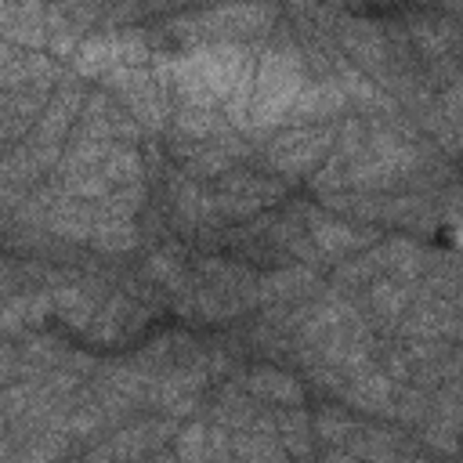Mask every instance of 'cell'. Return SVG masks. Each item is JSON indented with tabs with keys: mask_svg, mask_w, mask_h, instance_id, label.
<instances>
[{
	"mask_svg": "<svg viewBox=\"0 0 463 463\" xmlns=\"http://www.w3.org/2000/svg\"><path fill=\"white\" fill-rule=\"evenodd\" d=\"M14 333H25V322L18 318L14 304L7 297H0V336H14Z\"/></svg>",
	"mask_w": 463,
	"mask_h": 463,
	"instance_id": "cell-20",
	"label": "cell"
},
{
	"mask_svg": "<svg viewBox=\"0 0 463 463\" xmlns=\"http://www.w3.org/2000/svg\"><path fill=\"white\" fill-rule=\"evenodd\" d=\"M318 289V275L311 268H279L257 279V304H297Z\"/></svg>",
	"mask_w": 463,
	"mask_h": 463,
	"instance_id": "cell-9",
	"label": "cell"
},
{
	"mask_svg": "<svg viewBox=\"0 0 463 463\" xmlns=\"http://www.w3.org/2000/svg\"><path fill=\"white\" fill-rule=\"evenodd\" d=\"M98 170H101V177H105L112 188H123V184L141 181L145 159H141V152H137L134 145H109V152H105V159H101Z\"/></svg>",
	"mask_w": 463,
	"mask_h": 463,
	"instance_id": "cell-13",
	"label": "cell"
},
{
	"mask_svg": "<svg viewBox=\"0 0 463 463\" xmlns=\"http://www.w3.org/2000/svg\"><path fill=\"white\" fill-rule=\"evenodd\" d=\"M347 94H344V87L340 83H333V80H318V83H304L300 87V94H297V101L289 105V112L282 116V123H311V119H329V116H336L340 109H347Z\"/></svg>",
	"mask_w": 463,
	"mask_h": 463,
	"instance_id": "cell-7",
	"label": "cell"
},
{
	"mask_svg": "<svg viewBox=\"0 0 463 463\" xmlns=\"http://www.w3.org/2000/svg\"><path fill=\"white\" fill-rule=\"evenodd\" d=\"M336 25H340V29H336L340 47H344L362 69H369V72H383V69H387L391 47H387L383 29H376V25L365 22V18H347V22H336Z\"/></svg>",
	"mask_w": 463,
	"mask_h": 463,
	"instance_id": "cell-6",
	"label": "cell"
},
{
	"mask_svg": "<svg viewBox=\"0 0 463 463\" xmlns=\"http://www.w3.org/2000/svg\"><path fill=\"white\" fill-rule=\"evenodd\" d=\"M14 376H22V354L0 340V387H7Z\"/></svg>",
	"mask_w": 463,
	"mask_h": 463,
	"instance_id": "cell-19",
	"label": "cell"
},
{
	"mask_svg": "<svg viewBox=\"0 0 463 463\" xmlns=\"http://www.w3.org/2000/svg\"><path fill=\"white\" fill-rule=\"evenodd\" d=\"M87 242L94 250H101V253H130L141 242V232H137V224L130 217H112V213L94 206V228H90Z\"/></svg>",
	"mask_w": 463,
	"mask_h": 463,
	"instance_id": "cell-10",
	"label": "cell"
},
{
	"mask_svg": "<svg viewBox=\"0 0 463 463\" xmlns=\"http://www.w3.org/2000/svg\"><path fill=\"white\" fill-rule=\"evenodd\" d=\"M206 441H210V427L188 423V427L177 434V456H181V459H206Z\"/></svg>",
	"mask_w": 463,
	"mask_h": 463,
	"instance_id": "cell-18",
	"label": "cell"
},
{
	"mask_svg": "<svg viewBox=\"0 0 463 463\" xmlns=\"http://www.w3.org/2000/svg\"><path fill=\"white\" fill-rule=\"evenodd\" d=\"M322 7H329V11H340V7H354L358 0H318Z\"/></svg>",
	"mask_w": 463,
	"mask_h": 463,
	"instance_id": "cell-22",
	"label": "cell"
},
{
	"mask_svg": "<svg viewBox=\"0 0 463 463\" xmlns=\"http://www.w3.org/2000/svg\"><path fill=\"white\" fill-rule=\"evenodd\" d=\"M304 61L293 51H264L253 58L250 80H246V130H271L282 123L289 105L297 101L304 87Z\"/></svg>",
	"mask_w": 463,
	"mask_h": 463,
	"instance_id": "cell-1",
	"label": "cell"
},
{
	"mask_svg": "<svg viewBox=\"0 0 463 463\" xmlns=\"http://www.w3.org/2000/svg\"><path fill=\"white\" fill-rule=\"evenodd\" d=\"M14 54H18V47H14L11 40H0V65H4L7 58H14Z\"/></svg>",
	"mask_w": 463,
	"mask_h": 463,
	"instance_id": "cell-21",
	"label": "cell"
},
{
	"mask_svg": "<svg viewBox=\"0 0 463 463\" xmlns=\"http://www.w3.org/2000/svg\"><path fill=\"white\" fill-rule=\"evenodd\" d=\"M51 300H54V311H58V318L65 322V326H72V329H87L90 326V318L98 315V293H87V286H54L51 289Z\"/></svg>",
	"mask_w": 463,
	"mask_h": 463,
	"instance_id": "cell-12",
	"label": "cell"
},
{
	"mask_svg": "<svg viewBox=\"0 0 463 463\" xmlns=\"http://www.w3.org/2000/svg\"><path fill=\"white\" fill-rule=\"evenodd\" d=\"M94 206L112 213V217H130L134 221L145 210V184L134 181V184H123V188H109V195L94 199Z\"/></svg>",
	"mask_w": 463,
	"mask_h": 463,
	"instance_id": "cell-16",
	"label": "cell"
},
{
	"mask_svg": "<svg viewBox=\"0 0 463 463\" xmlns=\"http://www.w3.org/2000/svg\"><path fill=\"white\" fill-rule=\"evenodd\" d=\"M354 423L347 420V412H340V409H326V412H318V420H315V434L322 438V441H347V438H354Z\"/></svg>",
	"mask_w": 463,
	"mask_h": 463,
	"instance_id": "cell-17",
	"label": "cell"
},
{
	"mask_svg": "<svg viewBox=\"0 0 463 463\" xmlns=\"http://www.w3.org/2000/svg\"><path fill=\"white\" fill-rule=\"evenodd\" d=\"M242 391L253 402H268V405H300L304 402V387L297 383V376H289L282 369H271V365L250 369L242 376Z\"/></svg>",
	"mask_w": 463,
	"mask_h": 463,
	"instance_id": "cell-8",
	"label": "cell"
},
{
	"mask_svg": "<svg viewBox=\"0 0 463 463\" xmlns=\"http://www.w3.org/2000/svg\"><path fill=\"white\" fill-rule=\"evenodd\" d=\"M14 4H22V0H14Z\"/></svg>",
	"mask_w": 463,
	"mask_h": 463,
	"instance_id": "cell-23",
	"label": "cell"
},
{
	"mask_svg": "<svg viewBox=\"0 0 463 463\" xmlns=\"http://www.w3.org/2000/svg\"><path fill=\"white\" fill-rule=\"evenodd\" d=\"M333 137H336L333 127H293L289 134H279L268 145L264 159L282 177H304L329 156Z\"/></svg>",
	"mask_w": 463,
	"mask_h": 463,
	"instance_id": "cell-3",
	"label": "cell"
},
{
	"mask_svg": "<svg viewBox=\"0 0 463 463\" xmlns=\"http://www.w3.org/2000/svg\"><path fill=\"white\" fill-rule=\"evenodd\" d=\"M304 228H307V239L311 246L318 250V257H347V253H358L365 246L376 242V232L373 228H358V224H347L340 217H326L318 210H304Z\"/></svg>",
	"mask_w": 463,
	"mask_h": 463,
	"instance_id": "cell-4",
	"label": "cell"
},
{
	"mask_svg": "<svg viewBox=\"0 0 463 463\" xmlns=\"http://www.w3.org/2000/svg\"><path fill=\"white\" fill-rule=\"evenodd\" d=\"M83 87L76 83V80H65L61 87H58V94H51L47 98V105H43V112H40V119H36V134H33V145H58L65 134H69V127L76 123V116H80V109H83Z\"/></svg>",
	"mask_w": 463,
	"mask_h": 463,
	"instance_id": "cell-5",
	"label": "cell"
},
{
	"mask_svg": "<svg viewBox=\"0 0 463 463\" xmlns=\"http://www.w3.org/2000/svg\"><path fill=\"white\" fill-rule=\"evenodd\" d=\"M170 210H174L177 224L203 228L213 213V199H210V192L199 188V181L181 177V181H170Z\"/></svg>",
	"mask_w": 463,
	"mask_h": 463,
	"instance_id": "cell-11",
	"label": "cell"
},
{
	"mask_svg": "<svg viewBox=\"0 0 463 463\" xmlns=\"http://www.w3.org/2000/svg\"><path fill=\"white\" fill-rule=\"evenodd\" d=\"M275 22V7L260 4V0H235V4H217L203 14H188L177 18L166 29V36L174 40H188V43H232V40H246V36H260L268 33Z\"/></svg>",
	"mask_w": 463,
	"mask_h": 463,
	"instance_id": "cell-2",
	"label": "cell"
},
{
	"mask_svg": "<svg viewBox=\"0 0 463 463\" xmlns=\"http://www.w3.org/2000/svg\"><path fill=\"white\" fill-rule=\"evenodd\" d=\"M141 275H145L148 282L163 286V289H174V293H181V289L188 286V279H184V260H181L174 250H156V253L141 264Z\"/></svg>",
	"mask_w": 463,
	"mask_h": 463,
	"instance_id": "cell-14",
	"label": "cell"
},
{
	"mask_svg": "<svg viewBox=\"0 0 463 463\" xmlns=\"http://www.w3.org/2000/svg\"><path fill=\"white\" fill-rule=\"evenodd\" d=\"M365 289H369L365 300H369V307H373L376 318L391 322V318H402V315H405L409 289H405L402 282H394V279H391V282H369Z\"/></svg>",
	"mask_w": 463,
	"mask_h": 463,
	"instance_id": "cell-15",
	"label": "cell"
}]
</instances>
